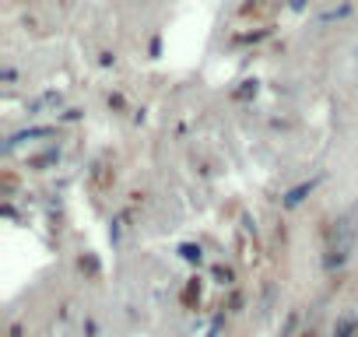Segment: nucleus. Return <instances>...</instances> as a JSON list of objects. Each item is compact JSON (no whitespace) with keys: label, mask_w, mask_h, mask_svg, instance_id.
<instances>
[{"label":"nucleus","mask_w":358,"mask_h":337,"mask_svg":"<svg viewBox=\"0 0 358 337\" xmlns=\"http://www.w3.org/2000/svg\"><path fill=\"white\" fill-rule=\"evenodd\" d=\"M309 190H313V183H302V187H295V190L288 194V201H285V204H299V201H302Z\"/></svg>","instance_id":"f257e3e1"},{"label":"nucleus","mask_w":358,"mask_h":337,"mask_svg":"<svg viewBox=\"0 0 358 337\" xmlns=\"http://www.w3.org/2000/svg\"><path fill=\"white\" fill-rule=\"evenodd\" d=\"M351 330H355V320H341V327H337V337H351Z\"/></svg>","instance_id":"f03ea898"}]
</instances>
